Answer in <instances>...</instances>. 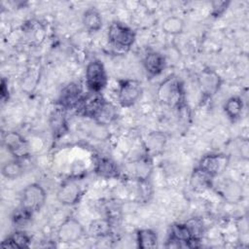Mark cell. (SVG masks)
Wrapping results in <instances>:
<instances>
[{
    "label": "cell",
    "mask_w": 249,
    "mask_h": 249,
    "mask_svg": "<svg viewBox=\"0 0 249 249\" xmlns=\"http://www.w3.org/2000/svg\"><path fill=\"white\" fill-rule=\"evenodd\" d=\"M158 99L168 106L181 107L184 101V90L183 85L180 80L171 75L164 79L157 89Z\"/></svg>",
    "instance_id": "obj_1"
},
{
    "label": "cell",
    "mask_w": 249,
    "mask_h": 249,
    "mask_svg": "<svg viewBox=\"0 0 249 249\" xmlns=\"http://www.w3.org/2000/svg\"><path fill=\"white\" fill-rule=\"evenodd\" d=\"M47 194L44 188L37 184L32 183L27 185L20 196V207L29 213L33 214L39 211L45 204Z\"/></svg>",
    "instance_id": "obj_2"
},
{
    "label": "cell",
    "mask_w": 249,
    "mask_h": 249,
    "mask_svg": "<svg viewBox=\"0 0 249 249\" xmlns=\"http://www.w3.org/2000/svg\"><path fill=\"white\" fill-rule=\"evenodd\" d=\"M108 76L103 63L94 59L86 67V85L90 92L100 93L107 86Z\"/></svg>",
    "instance_id": "obj_3"
},
{
    "label": "cell",
    "mask_w": 249,
    "mask_h": 249,
    "mask_svg": "<svg viewBox=\"0 0 249 249\" xmlns=\"http://www.w3.org/2000/svg\"><path fill=\"white\" fill-rule=\"evenodd\" d=\"M108 40L116 48L128 49L136 38L135 32L127 25L120 21H113L108 27Z\"/></svg>",
    "instance_id": "obj_4"
},
{
    "label": "cell",
    "mask_w": 249,
    "mask_h": 249,
    "mask_svg": "<svg viewBox=\"0 0 249 249\" xmlns=\"http://www.w3.org/2000/svg\"><path fill=\"white\" fill-rule=\"evenodd\" d=\"M196 241H198V239L195 236L187 223L174 224L169 229L166 247H195V242Z\"/></svg>",
    "instance_id": "obj_5"
},
{
    "label": "cell",
    "mask_w": 249,
    "mask_h": 249,
    "mask_svg": "<svg viewBox=\"0 0 249 249\" xmlns=\"http://www.w3.org/2000/svg\"><path fill=\"white\" fill-rule=\"evenodd\" d=\"M229 164V157L224 154H208L203 156L198 164L197 168L209 175L212 178L221 175Z\"/></svg>",
    "instance_id": "obj_6"
},
{
    "label": "cell",
    "mask_w": 249,
    "mask_h": 249,
    "mask_svg": "<svg viewBox=\"0 0 249 249\" xmlns=\"http://www.w3.org/2000/svg\"><path fill=\"white\" fill-rule=\"evenodd\" d=\"M3 145L14 159L22 160L29 155L27 141L17 131H7L3 135Z\"/></svg>",
    "instance_id": "obj_7"
},
{
    "label": "cell",
    "mask_w": 249,
    "mask_h": 249,
    "mask_svg": "<svg viewBox=\"0 0 249 249\" xmlns=\"http://www.w3.org/2000/svg\"><path fill=\"white\" fill-rule=\"evenodd\" d=\"M197 83L204 98H211L221 89L223 81L215 70L206 67L198 74Z\"/></svg>",
    "instance_id": "obj_8"
},
{
    "label": "cell",
    "mask_w": 249,
    "mask_h": 249,
    "mask_svg": "<svg viewBox=\"0 0 249 249\" xmlns=\"http://www.w3.org/2000/svg\"><path fill=\"white\" fill-rule=\"evenodd\" d=\"M142 94L141 84L136 80H124L120 83L118 102L122 107H130L136 103Z\"/></svg>",
    "instance_id": "obj_9"
},
{
    "label": "cell",
    "mask_w": 249,
    "mask_h": 249,
    "mask_svg": "<svg viewBox=\"0 0 249 249\" xmlns=\"http://www.w3.org/2000/svg\"><path fill=\"white\" fill-rule=\"evenodd\" d=\"M83 97L82 86L76 82L69 83L60 91L58 98L59 107L63 110L77 109Z\"/></svg>",
    "instance_id": "obj_10"
},
{
    "label": "cell",
    "mask_w": 249,
    "mask_h": 249,
    "mask_svg": "<svg viewBox=\"0 0 249 249\" xmlns=\"http://www.w3.org/2000/svg\"><path fill=\"white\" fill-rule=\"evenodd\" d=\"M85 230L75 218H67L57 230V239L62 243H74L82 238Z\"/></svg>",
    "instance_id": "obj_11"
},
{
    "label": "cell",
    "mask_w": 249,
    "mask_h": 249,
    "mask_svg": "<svg viewBox=\"0 0 249 249\" xmlns=\"http://www.w3.org/2000/svg\"><path fill=\"white\" fill-rule=\"evenodd\" d=\"M82 189L75 180L65 181L57 192V199L64 205H74L82 196Z\"/></svg>",
    "instance_id": "obj_12"
},
{
    "label": "cell",
    "mask_w": 249,
    "mask_h": 249,
    "mask_svg": "<svg viewBox=\"0 0 249 249\" xmlns=\"http://www.w3.org/2000/svg\"><path fill=\"white\" fill-rule=\"evenodd\" d=\"M104 101L105 99L101 93L90 92L88 95H84L82 101L77 107V112L85 117L93 119L94 115L97 113Z\"/></svg>",
    "instance_id": "obj_13"
},
{
    "label": "cell",
    "mask_w": 249,
    "mask_h": 249,
    "mask_svg": "<svg viewBox=\"0 0 249 249\" xmlns=\"http://www.w3.org/2000/svg\"><path fill=\"white\" fill-rule=\"evenodd\" d=\"M143 66L149 76H158L165 67V58L158 52H149L143 58Z\"/></svg>",
    "instance_id": "obj_14"
},
{
    "label": "cell",
    "mask_w": 249,
    "mask_h": 249,
    "mask_svg": "<svg viewBox=\"0 0 249 249\" xmlns=\"http://www.w3.org/2000/svg\"><path fill=\"white\" fill-rule=\"evenodd\" d=\"M95 173L103 178H116L120 174L119 167L117 163L106 157H100L96 160L94 164Z\"/></svg>",
    "instance_id": "obj_15"
},
{
    "label": "cell",
    "mask_w": 249,
    "mask_h": 249,
    "mask_svg": "<svg viewBox=\"0 0 249 249\" xmlns=\"http://www.w3.org/2000/svg\"><path fill=\"white\" fill-rule=\"evenodd\" d=\"M118 117V111L114 104L105 100L97 113L94 115L93 120L101 125H108L112 124Z\"/></svg>",
    "instance_id": "obj_16"
},
{
    "label": "cell",
    "mask_w": 249,
    "mask_h": 249,
    "mask_svg": "<svg viewBox=\"0 0 249 249\" xmlns=\"http://www.w3.org/2000/svg\"><path fill=\"white\" fill-rule=\"evenodd\" d=\"M83 24L88 31L95 32L102 27V17L95 7L88 8L83 14Z\"/></svg>",
    "instance_id": "obj_17"
},
{
    "label": "cell",
    "mask_w": 249,
    "mask_h": 249,
    "mask_svg": "<svg viewBox=\"0 0 249 249\" xmlns=\"http://www.w3.org/2000/svg\"><path fill=\"white\" fill-rule=\"evenodd\" d=\"M30 236L24 231H15L7 236L0 244L3 248H27L30 244Z\"/></svg>",
    "instance_id": "obj_18"
},
{
    "label": "cell",
    "mask_w": 249,
    "mask_h": 249,
    "mask_svg": "<svg viewBox=\"0 0 249 249\" xmlns=\"http://www.w3.org/2000/svg\"><path fill=\"white\" fill-rule=\"evenodd\" d=\"M112 231L111 222L107 218H98L92 220L89 225V233L94 237L109 236Z\"/></svg>",
    "instance_id": "obj_19"
},
{
    "label": "cell",
    "mask_w": 249,
    "mask_h": 249,
    "mask_svg": "<svg viewBox=\"0 0 249 249\" xmlns=\"http://www.w3.org/2000/svg\"><path fill=\"white\" fill-rule=\"evenodd\" d=\"M136 242L141 249L155 248L158 246V235L151 229H142L136 233Z\"/></svg>",
    "instance_id": "obj_20"
},
{
    "label": "cell",
    "mask_w": 249,
    "mask_h": 249,
    "mask_svg": "<svg viewBox=\"0 0 249 249\" xmlns=\"http://www.w3.org/2000/svg\"><path fill=\"white\" fill-rule=\"evenodd\" d=\"M166 136L162 132H152L148 135L146 141L147 153L148 155H158L160 154L165 145Z\"/></svg>",
    "instance_id": "obj_21"
},
{
    "label": "cell",
    "mask_w": 249,
    "mask_h": 249,
    "mask_svg": "<svg viewBox=\"0 0 249 249\" xmlns=\"http://www.w3.org/2000/svg\"><path fill=\"white\" fill-rule=\"evenodd\" d=\"M212 177L196 167L191 175L190 184L195 191H204L212 186Z\"/></svg>",
    "instance_id": "obj_22"
},
{
    "label": "cell",
    "mask_w": 249,
    "mask_h": 249,
    "mask_svg": "<svg viewBox=\"0 0 249 249\" xmlns=\"http://www.w3.org/2000/svg\"><path fill=\"white\" fill-rule=\"evenodd\" d=\"M152 172V161L149 157L142 158L132 163L133 176L138 180L149 179Z\"/></svg>",
    "instance_id": "obj_23"
},
{
    "label": "cell",
    "mask_w": 249,
    "mask_h": 249,
    "mask_svg": "<svg viewBox=\"0 0 249 249\" xmlns=\"http://www.w3.org/2000/svg\"><path fill=\"white\" fill-rule=\"evenodd\" d=\"M23 165L20 160L12 159L6 161L1 167L2 175L7 179H16L23 174Z\"/></svg>",
    "instance_id": "obj_24"
},
{
    "label": "cell",
    "mask_w": 249,
    "mask_h": 249,
    "mask_svg": "<svg viewBox=\"0 0 249 249\" xmlns=\"http://www.w3.org/2000/svg\"><path fill=\"white\" fill-rule=\"evenodd\" d=\"M243 109V101L239 96L230 97L224 104V112L231 121L237 120Z\"/></svg>",
    "instance_id": "obj_25"
},
{
    "label": "cell",
    "mask_w": 249,
    "mask_h": 249,
    "mask_svg": "<svg viewBox=\"0 0 249 249\" xmlns=\"http://www.w3.org/2000/svg\"><path fill=\"white\" fill-rule=\"evenodd\" d=\"M51 127L54 136H61L64 132H66V121L62 108H58L54 110V112L51 115Z\"/></svg>",
    "instance_id": "obj_26"
},
{
    "label": "cell",
    "mask_w": 249,
    "mask_h": 249,
    "mask_svg": "<svg viewBox=\"0 0 249 249\" xmlns=\"http://www.w3.org/2000/svg\"><path fill=\"white\" fill-rule=\"evenodd\" d=\"M184 26H185V22L181 18L172 16L163 20L161 28H162V31L166 34L178 35L183 32Z\"/></svg>",
    "instance_id": "obj_27"
},
{
    "label": "cell",
    "mask_w": 249,
    "mask_h": 249,
    "mask_svg": "<svg viewBox=\"0 0 249 249\" xmlns=\"http://www.w3.org/2000/svg\"><path fill=\"white\" fill-rule=\"evenodd\" d=\"M221 194L227 200L234 201L240 198L241 188L233 181H226L221 188Z\"/></svg>",
    "instance_id": "obj_28"
},
{
    "label": "cell",
    "mask_w": 249,
    "mask_h": 249,
    "mask_svg": "<svg viewBox=\"0 0 249 249\" xmlns=\"http://www.w3.org/2000/svg\"><path fill=\"white\" fill-rule=\"evenodd\" d=\"M33 214L29 213L28 211L24 210L23 208H21L20 206L14 212V215H13V222L15 225H17L18 227H23L29 220L30 218L32 217Z\"/></svg>",
    "instance_id": "obj_29"
},
{
    "label": "cell",
    "mask_w": 249,
    "mask_h": 249,
    "mask_svg": "<svg viewBox=\"0 0 249 249\" xmlns=\"http://www.w3.org/2000/svg\"><path fill=\"white\" fill-rule=\"evenodd\" d=\"M230 4H231L230 1H214V2H212V11H211L212 16L215 18L222 16L227 11Z\"/></svg>",
    "instance_id": "obj_30"
},
{
    "label": "cell",
    "mask_w": 249,
    "mask_h": 249,
    "mask_svg": "<svg viewBox=\"0 0 249 249\" xmlns=\"http://www.w3.org/2000/svg\"><path fill=\"white\" fill-rule=\"evenodd\" d=\"M139 194L141 198L145 201L149 199V196H152L153 190H152V185L149 182V179L139 181Z\"/></svg>",
    "instance_id": "obj_31"
},
{
    "label": "cell",
    "mask_w": 249,
    "mask_h": 249,
    "mask_svg": "<svg viewBox=\"0 0 249 249\" xmlns=\"http://www.w3.org/2000/svg\"><path fill=\"white\" fill-rule=\"evenodd\" d=\"M0 97L3 102H5L9 98V89L7 86V82L4 78L1 80V86H0Z\"/></svg>",
    "instance_id": "obj_32"
},
{
    "label": "cell",
    "mask_w": 249,
    "mask_h": 249,
    "mask_svg": "<svg viewBox=\"0 0 249 249\" xmlns=\"http://www.w3.org/2000/svg\"><path fill=\"white\" fill-rule=\"evenodd\" d=\"M240 154L241 157L245 160L248 159V141L247 140H243L241 142V146H240Z\"/></svg>",
    "instance_id": "obj_33"
}]
</instances>
